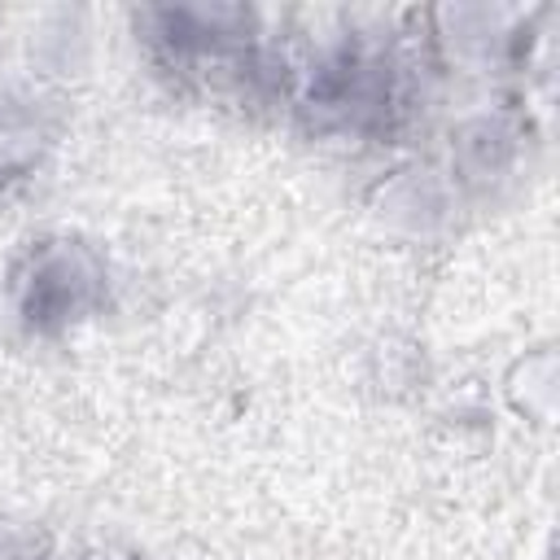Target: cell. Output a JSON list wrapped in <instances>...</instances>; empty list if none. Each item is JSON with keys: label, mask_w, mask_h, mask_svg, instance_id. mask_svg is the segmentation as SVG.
<instances>
[{"label": "cell", "mask_w": 560, "mask_h": 560, "mask_svg": "<svg viewBox=\"0 0 560 560\" xmlns=\"http://www.w3.org/2000/svg\"><path fill=\"white\" fill-rule=\"evenodd\" d=\"M9 298L18 319L35 337H57L88 319L105 302V262L92 245L74 236L31 241L9 271Z\"/></svg>", "instance_id": "6da1fadb"}, {"label": "cell", "mask_w": 560, "mask_h": 560, "mask_svg": "<svg viewBox=\"0 0 560 560\" xmlns=\"http://www.w3.org/2000/svg\"><path fill=\"white\" fill-rule=\"evenodd\" d=\"M39 122L31 109L22 105H4L0 101V184L4 179H18L22 171L35 166L39 158Z\"/></svg>", "instance_id": "7a4b0ae2"}, {"label": "cell", "mask_w": 560, "mask_h": 560, "mask_svg": "<svg viewBox=\"0 0 560 560\" xmlns=\"http://www.w3.org/2000/svg\"><path fill=\"white\" fill-rule=\"evenodd\" d=\"M0 560H52V556H48V547H44L39 534L0 521Z\"/></svg>", "instance_id": "3957f363"}]
</instances>
